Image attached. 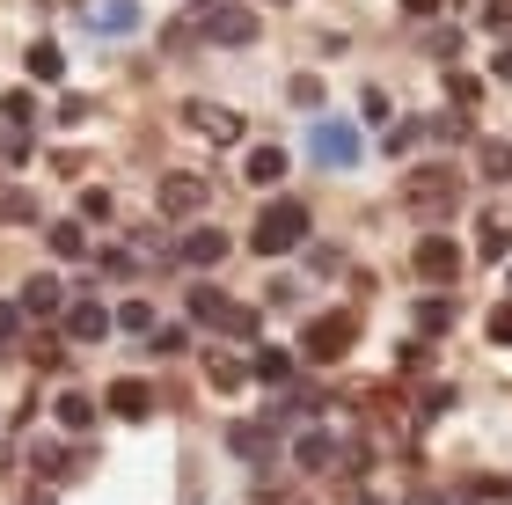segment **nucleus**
<instances>
[{
  "label": "nucleus",
  "mask_w": 512,
  "mask_h": 505,
  "mask_svg": "<svg viewBox=\"0 0 512 505\" xmlns=\"http://www.w3.org/2000/svg\"><path fill=\"white\" fill-rule=\"evenodd\" d=\"M461 205H469V176H461L454 162H417L403 176V213L425 220V227H447Z\"/></svg>",
  "instance_id": "1"
},
{
  "label": "nucleus",
  "mask_w": 512,
  "mask_h": 505,
  "mask_svg": "<svg viewBox=\"0 0 512 505\" xmlns=\"http://www.w3.org/2000/svg\"><path fill=\"white\" fill-rule=\"evenodd\" d=\"M300 242H308V205L300 198H278V205L256 213V235H249L256 257H286V249H300Z\"/></svg>",
  "instance_id": "2"
},
{
  "label": "nucleus",
  "mask_w": 512,
  "mask_h": 505,
  "mask_svg": "<svg viewBox=\"0 0 512 505\" xmlns=\"http://www.w3.org/2000/svg\"><path fill=\"white\" fill-rule=\"evenodd\" d=\"M359 344V315H315L308 330H300V359H315V366H337L344 352Z\"/></svg>",
  "instance_id": "3"
},
{
  "label": "nucleus",
  "mask_w": 512,
  "mask_h": 505,
  "mask_svg": "<svg viewBox=\"0 0 512 505\" xmlns=\"http://www.w3.org/2000/svg\"><path fill=\"white\" fill-rule=\"evenodd\" d=\"M205 198H213V183L191 176V169H176V176L154 183V213L161 220H191V213H205Z\"/></svg>",
  "instance_id": "4"
},
{
  "label": "nucleus",
  "mask_w": 512,
  "mask_h": 505,
  "mask_svg": "<svg viewBox=\"0 0 512 505\" xmlns=\"http://www.w3.org/2000/svg\"><path fill=\"white\" fill-rule=\"evenodd\" d=\"M227 454H242L249 469H271L278 462V425L271 418H235L227 425Z\"/></svg>",
  "instance_id": "5"
},
{
  "label": "nucleus",
  "mask_w": 512,
  "mask_h": 505,
  "mask_svg": "<svg viewBox=\"0 0 512 505\" xmlns=\"http://www.w3.org/2000/svg\"><path fill=\"white\" fill-rule=\"evenodd\" d=\"M410 264H417V279H425V286H454L461 279V242L454 235H425Z\"/></svg>",
  "instance_id": "6"
},
{
  "label": "nucleus",
  "mask_w": 512,
  "mask_h": 505,
  "mask_svg": "<svg viewBox=\"0 0 512 505\" xmlns=\"http://www.w3.org/2000/svg\"><path fill=\"white\" fill-rule=\"evenodd\" d=\"M110 330H118V315H110L103 301H66V337L74 344H103Z\"/></svg>",
  "instance_id": "7"
},
{
  "label": "nucleus",
  "mask_w": 512,
  "mask_h": 505,
  "mask_svg": "<svg viewBox=\"0 0 512 505\" xmlns=\"http://www.w3.org/2000/svg\"><path fill=\"white\" fill-rule=\"evenodd\" d=\"M308 147H315L322 169H352V162H359V132H352V125H315Z\"/></svg>",
  "instance_id": "8"
},
{
  "label": "nucleus",
  "mask_w": 512,
  "mask_h": 505,
  "mask_svg": "<svg viewBox=\"0 0 512 505\" xmlns=\"http://www.w3.org/2000/svg\"><path fill=\"white\" fill-rule=\"evenodd\" d=\"M176 264H191V271L227 264V235H220V227H191V235L176 242Z\"/></svg>",
  "instance_id": "9"
},
{
  "label": "nucleus",
  "mask_w": 512,
  "mask_h": 505,
  "mask_svg": "<svg viewBox=\"0 0 512 505\" xmlns=\"http://www.w3.org/2000/svg\"><path fill=\"white\" fill-rule=\"evenodd\" d=\"M183 118H191L205 140H220V147H235V140H242V118H235L227 103H183Z\"/></svg>",
  "instance_id": "10"
},
{
  "label": "nucleus",
  "mask_w": 512,
  "mask_h": 505,
  "mask_svg": "<svg viewBox=\"0 0 512 505\" xmlns=\"http://www.w3.org/2000/svg\"><path fill=\"white\" fill-rule=\"evenodd\" d=\"M205 37L213 44H256V15L249 8H213L205 15Z\"/></svg>",
  "instance_id": "11"
},
{
  "label": "nucleus",
  "mask_w": 512,
  "mask_h": 505,
  "mask_svg": "<svg viewBox=\"0 0 512 505\" xmlns=\"http://www.w3.org/2000/svg\"><path fill=\"white\" fill-rule=\"evenodd\" d=\"M110 410H118V418H154V388L139 381V374H125V381H110Z\"/></svg>",
  "instance_id": "12"
},
{
  "label": "nucleus",
  "mask_w": 512,
  "mask_h": 505,
  "mask_svg": "<svg viewBox=\"0 0 512 505\" xmlns=\"http://www.w3.org/2000/svg\"><path fill=\"white\" fill-rule=\"evenodd\" d=\"M330 462H337V440H330V432H300V440H293V469L322 476Z\"/></svg>",
  "instance_id": "13"
},
{
  "label": "nucleus",
  "mask_w": 512,
  "mask_h": 505,
  "mask_svg": "<svg viewBox=\"0 0 512 505\" xmlns=\"http://www.w3.org/2000/svg\"><path fill=\"white\" fill-rule=\"evenodd\" d=\"M249 374L264 381V388H286L293 381V352H278V344H256V359H249Z\"/></svg>",
  "instance_id": "14"
},
{
  "label": "nucleus",
  "mask_w": 512,
  "mask_h": 505,
  "mask_svg": "<svg viewBox=\"0 0 512 505\" xmlns=\"http://www.w3.org/2000/svg\"><path fill=\"white\" fill-rule=\"evenodd\" d=\"M476 176L483 183H512V140H476Z\"/></svg>",
  "instance_id": "15"
},
{
  "label": "nucleus",
  "mask_w": 512,
  "mask_h": 505,
  "mask_svg": "<svg viewBox=\"0 0 512 505\" xmlns=\"http://www.w3.org/2000/svg\"><path fill=\"white\" fill-rule=\"evenodd\" d=\"M205 381H213L220 396H235V388H242V381H256V374H249V359H235V352H213V359H205Z\"/></svg>",
  "instance_id": "16"
},
{
  "label": "nucleus",
  "mask_w": 512,
  "mask_h": 505,
  "mask_svg": "<svg viewBox=\"0 0 512 505\" xmlns=\"http://www.w3.org/2000/svg\"><path fill=\"white\" fill-rule=\"evenodd\" d=\"M30 81H44V88H59L66 81V52H59V44H30Z\"/></svg>",
  "instance_id": "17"
},
{
  "label": "nucleus",
  "mask_w": 512,
  "mask_h": 505,
  "mask_svg": "<svg viewBox=\"0 0 512 505\" xmlns=\"http://www.w3.org/2000/svg\"><path fill=\"white\" fill-rule=\"evenodd\" d=\"M59 308H66L59 279H30V286H22V315H59Z\"/></svg>",
  "instance_id": "18"
},
{
  "label": "nucleus",
  "mask_w": 512,
  "mask_h": 505,
  "mask_svg": "<svg viewBox=\"0 0 512 505\" xmlns=\"http://www.w3.org/2000/svg\"><path fill=\"white\" fill-rule=\"evenodd\" d=\"M278 176H286V147H249L242 183H278Z\"/></svg>",
  "instance_id": "19"
},
{
  "label": "nucleus",
  "mask_w": 512,
  "mask_h": 505,
  "mask_svg": "<svg viewBox=\"0 0 512 505\" xmlns=\"http://www.w3.org/2000/svg\"><path fill=\"white\" fill-rule=\"evenodd\" d=\"M0 118H8L15 132H22V125H37V96H30V88H8V96H0Z\"/></svg>",
  "instance_id": "20"
},
{
  "label": "nucleus",
  "mask_w": 512,
  "mask_h": 505,
  "mask_svg": "<svg viewBox=\"0 0 512 505\" xmlns=\"http://www.w3.org/2000/svg\"><path fill=\"white\" fill-rule=\"evenodd\" d=\"M59 425H66V432H88V425H96V403L66 388V396H59Z\"/></svg>",
  "instance_id": "21"
},
{
  "label": "nucleus",
  "mask_w": 512,
  "mask_h": 505,
  "mask_svg": "<svg viewBox=\"0 0 512 505\" xmlns=\"http://www.w3.org/2000/svg\"><path fill=\"white\" fill-rule=\"evenodd\" d=\"M52 249L59 257H81L88 249V220H52Z\"/></svg>",
  "instance_id": "22"
},
{
  "label": "nucleus",
  "mask_w": 512,
  "mask_h": 505,
  "mask_svg": "<svg viewBox=\"0 0 512 505\" xmlns=\"http://www.w3.org/2000/svg\"><path fill=\"white\" fill-rule=\"evenodd\" d=\"M213 330H227V337H242V344H249V337H256V308H242V301H227Z\"/></svg>",
  "instance_id": "23"
},
{
  "label": "nucleus",
  "mask_w": 512,
  "mask_h": 505,
  "mask_svg": "<svg viewBox=\"0 0 512 505\" xmlns=\"http://www.w3.org/2000/svg\"><path fill=\"white\" fill-rule=\"evenodd\" d=\"M30 469H44V476H74L66 447H52V440H37V447H30Z\"/></svg>",
  "instance_id": "24"
},
{
  "label": "nucleus",
  "mask_w": 512,
  "mask_h": 505,
  "mask_svg": "<svg viewBox=\"0 0 512 505\" xmlns=\"http://www.w3.org/2000/svg\"><path fill=\"white\" fill-rule=\"evenodd\" d=\"M118 330H132V337H154V301H125V308H118Z\"/></svg>",
  "instance_id": "25"
},
{
  "label": "nucleus",
  "mask_w": 512,
  "mask_h": 505,
  "mask_svg": "<svg viewBox=\"0 0 512 505\" xmlns=\"http://www.w3.org/2000/svg\"><path fill=\"white\" fill-rule=\"evenodd\" d=\"M447 323H454V301H439V293H432V301H417V330H425V337L447 330Z\"/></svg>",
  "instance_id": "26"
},
{
  "label": "nucleus",
  "mask_w": 512,
  "mask_h": 505,
  "mask_svg": "<svg viewBox=\"0 0 512 505\" xmlns=\"http://www.w3.org/2000/svg\"><path fill=\"white\" fill-rule=\"evenodd\" d=\"M286 96H293L300 110H322V74H293V81H286Z\"/></svg>",
  "instance_id": "27"
},
{
  "label": "nucleus",
  "mask_w": 512,
  "mask_h": 505,
  "mask_svg": "<svg viewBox=\"0 0 512 505\" xmlns=\"http://www.w3.org/2000/svg\"><path fill=\"white\" fill-rule=\"evenodd\" d=\"M0 220L30 227V220H37V198H30V191H8V198H0Z\"/></svg>",
  "instance_id": "28"
},
{
  "label": "nucleus",
  "mask_w": 512,
  "mask_h": 505,
  "mask_svg": "<svg viewBox=\"0 0 512 505\" xmlns=\"http://www.w3.org/2000/svg\"><path fill=\"white\" fill-rule=\"evenodd\" d=\"M220 286H191V315H198V323H220Z\"/></svg>",
  "instance_id": "29"
},
{
  "label": "nucleus",
  "mask_w": 512,
  "mask_h": 505,
  "mask_svg": "<svg viewBox=\"0 0 512 505\" xmlns=\"http://www.w3.org/2000/svg\"><path fill=\"white\" fill-rule=\"evenodd\" d=\"M469 498H476V505H505V498H512V484H505V476H476Z\"/></svg>",
  "instance_id": "30"
},
{
  "label": "nucleus",
  "mask_w": 512,
  "mask_h": 505,
  "mask_svg": "<svg viewBox=\"0 0 512 505\" xmlns=\"http://www.w3.org/2000/svg\"><path fill=\"white\" fill-rule=\"evenodd\" d=\"M132 22H139V8H132V0H110V8L96 15V30H132Z\"/></svg>",
  "instance_id": "31"
},
{
  "label": "nucleus",
  "mask_w": 512,
  "mask_h": 505,
  "mask_svg": "<svg viewBox=\"0 0 512 505\" xmlns=\"http://www.w3.org/2000/svg\"><path fill=\"white\" fill-rule=\"evenodd\" d=\"M483 30H491V37H512V0H483Z\"/></svg>",
  "instance_id": "32"
},
{
  "label": "nucleus",
  "mask_w": 512,
  "mask_h": 505,
  "mask_svg": "<svg viewBox=\"0 0 512 505\" xmlns=\"http://www.w3.org/2000/svg\"><path fill=\"white\" fill-rule=\"evenodd\" d=\"M439 410H454V388H447V381H432V388H425V403H417V418H439Z\"/></svg>",
  "instance_id": "33"
},
{
  "label": "nucleus",
  "mask_w": 512,
  "mask_h": 505,
  "mask_svg": "<svg viewBox=\"0 0 512 505\" xmlns=\"http://www.w3.org/2000/svg\"><path fill=\"white\" fill-rule=\"evenodd\" d=\"M505 249H512V227H505V220H491V227H483V257H491V264H498V257H505Z\"/></svg>",
  "instance_id": "34"
},
{
  "label": "nucleus",
  "mask_w": 512,
  "mask_h": 505,
  "mask_svg": "<svg viewBox=\"0 0 512 505\" xmlns=\"http://www.w3.org/2000/svg\"><path fill=\"white\" fill-rule=\"evenodd\" d=\"M447 96H454L461 110H469V103L483 96V81H476V74H447Z\"/></svg>",
  "instance_id": "35"
},
{
  "label": "nucleus",
  "mask_w": 512,
  "mask_h": 505,
  "mask_svg": "<svg viewBox=\"0 0 512 505\" xmlns=\"http://www.w3.org/2000/svg\"><path fill=\"white\" fill-rule=\"evenodd\" d=\"M183 344H191V330H183V323H169V330H154V352H161V359H176Z\"/></svg>",
  "instance_id": "36"
},
{
  "label": "nucleus",
  "mask_w": 512,
  "mask_h": 505,
  "mask_svg": "<svg viewBox=\"0 0 512 505\" xmlns=\"http://www.w3.org/2000/svg\"><path fill=\"white\" fill-rule=\"evenodd\" d=\"M425 366H432V344L410 337V344H403V374H425Z\"/></svg>",
  "instance_id": "37"
},
{
  "label": "nucleus",
  "mask_w": 512,
  "mask_h": 505,
  "mask_svg": "<svg viewBox=\"0 0 512 505\" xmlns=\"http://www.w3.org/2000/svg\"><path fill=\"white\" fill-rule=\"evenodd\" d=\"M81 220H110V191H96V183H88V191H81Z\"/></svg>",
  "instance_id": "38"
},
{
  "label": "nucleus",
  "mask_w": 512,
  "mask_h": 505,
  "mask_svg": "<svg viewBox=\"0 0 512 505\" xmlns=\"http://www.w3.org/2000/svg\"><path fill=\"white\" fill-rule=\"evenodd\" d=\"M425 132H432V140H469V118H432Z\"/></svg>",
  "instance_id": "39"
},
{
  "label": "nucleus",
  "mask_w": 512,
  "mask_h": 505,
  "mask_svg": "<svg viewBox=\"0 0 512 505\" xmlns=\"http://www.w3.org/2000/svg\"><path fill=\"white\" fill-rule=\"evenodd\" d=\"M30 359H37V366H44V374H52V366H59V359H66V352H59V337H37V344H30Z\"/></svg>",
  "instance_id": "40"
},
{
  "label": "nucleus",
  "mask_w": 512,
  "mask_h": 505,
  "mask_svg": "<svg viewBox=\"0 0 512 505\" xmlns=\"http://www.w3.org/2000/svg\"><path fill=\"white\" fill-rule=\"evenodd\" d=\"M491 344H512V301L491 308Z\"/></svg>",
  "instance_id": "41"
},
{
  "label": "nucleus",
  "mask_w": 512,
  "mask_h": 505,
  "mask_svg": "<svg viewBox=\"0 0 512 505\" xmlns=\"http://www.w3.org/2000/svg\"><path fill=\"white\" fill-rule=\"evenodd\" d=\"M417 132H425V125H388V154H410Z\"/></svg>",
  "instance_id": "42"
},
{
  "label": "nucleus",
  "mask_w": 512,
  "mask_h": 505,
  "mask_svg": "<svg viewBox=\"0 0 512 505\" xmlns=\"http://www.w3.org/2000/svg\"><path fill=\"white\" fill-rule=\"evenodd\" d=\"M359 110H366L374 125H388V96H381V88H366V96H359Z\"/></svg>",
  "instance_id": "43"
},
{
  "label": "nucleus",
  "mask_w": 512,
  "mask_h": 505,
  "mask_svg": "<svg viewBox=\"0 0 512 505\" xmlns=\"http://www.w3.org/2000/svg\"><path fill=\"white\" fill-rule=\"evenodd\" d=\"M491 74H498V81H512V37H505L498 52H491Z\"/></svg>",
  "instance_id": "44"
},
{
  "label": "nucleus",
  "mask_w": 512,
  "mask_h": 505,
  "mask_svg": "<svg viewBox=\"0 0 512 505\" xmlns=\"http://www.w3.org/2000/svg\"><path fill=\"white\" fill-rule=\"evenodd\" d=\"M395 8H403V15H417V22H425V15L439 8V0H395Z\"/></svg>",
  "instance_id": "45"
},
{
  "label": "nucleus",
  "mask_w": 512,
  "mask_h": 505,
  "mask_svg": "<svg viewBox=\"0 0 512 505\" xmlns=\"http://www.w3.org/2000/svg\"><path fill=\"white\" fill-rule=\"evenodd\" d=\"M22 330V308H0V337H15Z\"/></svg>",
  "instance_id": "46"
},
{
  "label": "nucleus",
  "mask_w": 512,
  "mask_h": 505,
  "mask_svg": "<svg viewBox=\"0 0 512 505\" xmlns=\"http://www.w3.org/2000/svg\"><path fill=\"white\" fill-rule=\"evenodd\" d=\"M22 505H52V491H30V498H22Z\"/></svg>",
  "instance_id": "47"
},
{
  "label": "nucleus",
  "mask_w": 512,
  "mask_h": 505,
  "mask_svg": "<svg viewBox=\"0 0 512 505\" xmlns=\"http://www.w3.org/2000/svg\"><path fill=\"white\" fill-rule=\"evenodd\" d=\"M191 8H205V0H191Z\"/></svg>",
  "instance_id": "48"
},
{
  "label": "nucleus",
  "mask_w": 512,
  "mask_h": 505,
  "mask_svg": "<svg viewBox=\"0 0 512 505\" xmlns=\"http://www.w3.org/2000/svg\"><path fill=\"white\" fill-rule=\"evenodd\" d=\"M278 8H286V0H278Z\"/></svg>",
  "instance_id": "49"
}]
</instances>
